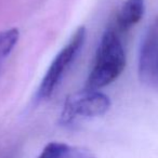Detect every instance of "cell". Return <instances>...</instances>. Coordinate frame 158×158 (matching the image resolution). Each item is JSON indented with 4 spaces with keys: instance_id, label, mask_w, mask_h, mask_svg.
<instances>
[{
    "instance_id": "cell-1",
    "label": "cell",
    "mask_w": 158,
    "mask_h": 158,
    "mask_svg": "<svg viewBox=\"0 0 158 158\" xmlns=\"http://www.w3.org/2000/svg\"><path fill=\"white\" fill-rule=\"evenodd\" d=\"M126 66L123 44L115 29L103 34L94 57V64L87 81V89L99 90L118 78Z\"/></svg>"
},
{
    "instance_id": "cell-2",
    "label": "cell",
    "mask_w": 158,
    "mask_h": 158,
    "mask_svg": "<svg viewBox=\"0 0 158 158\" xmlns=\"http://www.w3.org/2000/svg\"><path fill=\"white\" fill-rule=\"evenodd\" d=\"M87 38V29L84 26H80L76 29L74 35L66 44V46L57 53L51 65L49 66L44 79L40 82V86L37 91V99L39 101L48 99L55 91L59 82L63 78L64 74L70 64L74 62L75 57L78 55L81 48L84 47Z\"/></svg>"
},
{
    "instance_id": "cell-3",
    "label": "cell",
    "mask_w": 158,
    "mask_h": 158,
    "mask_svg": "<svg viewBox=\"0 0 158 158\" xmlns=\"http://www.w3.org/2000/svg\"><path fill=\"white\" fill-rule=\"evenodd\" d=\"M110 107V101L98 90L85 89L66 99L61 115V123L70 125L79 118H93L104 115Z\"/></svg>"
},
{
    "instance_id": "cell-4",
    "label": "cell",
    "mask_w": 158,
    "mask_h": 158,
    "mask_svg": "<svg viewBox=\"0 0 158 158\" xmlns=\"http://www.w3.org/2000/svg\"><path fill=\"white\" fill-rule=\"evenodd\" d=\"M139 75L143 82L156 85L158 79V18L148 27L139 57Z\"/></svg>"
},
{
    "instance_id": "cell-5",
    "label": "cell",
    "mask_w": 158,
    "mask_h": 158,
    "mask_svg": "<svg viewBox=\"0 0 158 158\" xmlns=\"http://www.w3.org/2000/svg\"><path fill=\"white\" fill-rule=\"evenodd\" d=\"M38 158H97L92 152L81 146L61 142L49 143Z\"/></svg>"
},
{
    "instance_id": "cell-6",
    "label": "cell",
    "mask_w": 158,
    "mask_h": 158,
    "mask_svg": "<svg viewBox=\"0 0 158 158\" xmlns=\"http://www.w3.org/2000/svg\"><path fill=\"white\" fill-rule=\"evenodd\" d=\"M144 0H126L117 15L118 31H126L140 22L144 14Z\"/></svg>"
},
{
    "instance_id": "cell-7",
    "label": "cell",
    "mask_w": 158,
    "mask_h": 158,
    "mask_svg": "<svg viewBox=\"0 0 158 158\" xmlns=\"http://www.w3.org/2000/svg\"><path fill=\"white\" fill-rule=\"evenodd\" d=\"M20 38V31L18 28L6 29L0 31V74L5 65L6 59L10 55Z\"/></svg>"
},
{
    "instance_id": "cell-8",
    "label": "cell",
    "mask_w": 158,
    "mask_h": 158,
    "mask_svg": "<svg viewBox=\"0 0 158 158\" xmlns=\"http://www.w3.org/2000/svg\"><path fill=\"white\" fill-rule=\"evenodd\" d=\"M157 86H158V79H157Z\"/></svg>"
}]
</instances>
